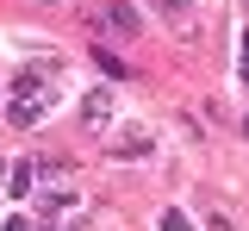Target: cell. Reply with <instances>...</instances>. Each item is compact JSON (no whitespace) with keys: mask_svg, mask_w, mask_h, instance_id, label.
Wrapping results in <instances>:
<instances>
[{"mask_svg":"<svg viewBox=\"0 0 249 231\" xmlns=\"http://www.w3.org/2000/svg\"><path fill=\"white\" fill-rule=\"evenodd\" d=\"M44 106H50V88H13V94H6V119L25 132V125L44 119Z\"/></svg>","mask_w":249,"mask_h":231,"instance_id":"cell-1","label":"cell"},{"mask_svg":"<svg viewBox=\"0 0 249 231\" xmlns=\"http://www.w3.org/2000/svg\"><path fill=\"white\" fill-rule=\"evenodd\" d=\"M100 25H112L119 38H137V32H143L137 6H124V0H106V6H100Z\"/></svg>","mask_w":249,"mask_h":231,"instance_id":"cell-2","label":"cell"},{"mask_svg":"<svg viewBox=\"0 0 249 231\" xmlns=\"http://www.w3.org/2000/svg\"><path fill=\"white\" fill-rule=\"evenodd\" d=\"M150 6L168 19V25H187V19H193V0H150Z\"/></svg>","mask_w":249,"mask_h":231,"instance_id":"cell-3","label":"cell"},{"mask_svg":"<svg viewBox=\"0 0 249 231\" xmlns=\"http://www.w3.org/2000/svg\"><path fill=\"white\" fill-rule=\"evenodd\" d=\"M112 156H150V137H143V132H124V137H112Z\"/></svg>","mask_w":249,"mask_h":231,"instance_id":"cell-4","label":"cell"},{"mask_svg":"<svg viewBox=\"0 0 249 231\" xmlns=\"http://www.w3.org/2000/svg\"><path fill=\"white\" fill-rule=\"evenodd\" d=\"M31 181H37V163H13V188H6V194L25 200V194H31Z\"/></svg>","mask_w":249,"mask_h":231,"instance_id":"cell-5","label":"cell"},{"mask_svg":"<svg viewBox=\"0 0 249 231\" xmlns=\"http://www.w3.org/2000/svg\"><path fill=\"white\" fill-rule=\"evenodd\" d=\"M106 113H112V100H106V94H88V100H81V119H88V125H100Z\"/></svg>","mask_w":249,"mask_h":231,"instance_id":"cell-6","label":"cell"},{"mask_svg":"<svg viewBox=\"0 0 249 231\" xmlns=\"http://www.w3.org/2000/svg\"><path fill=\"white\" fill-rule=\"evenodd\" d=\"M93 63L106 69V75H124V63H119V57H112V50H100V44H93Z\"/></svg>","mask_w":249,"mask_h":231,"instance_id":"cell-7","label":"cell"},{"mask_svg":"<svg viewBox=\"0 0 249 231\" xmlns=\"http://www.w3.org/2000/svg\"><path fill=\"white\" fill-rule=\"evenodd\" d=\"M162 231H193V219H187V212H175V206H168V212H162Z\"/></svg>","mask_w":249,"mask_h":231,"instance_id":"cell-8","label":"cell"},{"mask_svg":"<svg viewBox=\"0 0 249 231\" xmlns=\"http://www.w3.org/2000/svg\"><path fill=\"white\" fill-rule=\"evenodd\" d=\"M237 69H243V88H249V32H243V57H237Z\"/></svg>","mask_w":249,"mask_h":231,"instance_id":"cell-9","label":"cell"},{"mask_svg":"<svg viewBox=\"0 0 249 231\" xmlns=\"http://www.w3.org/2000/svg\"><path fill=\"white\" fill-rule=\"evenodd\" d=\"M0 231H31V225H25V219H6V225H0Z\"/></svg>","mask_w":249,"mask_h":231,"instance_id":"cell-10","label":"cell"},{"mask_svg":"<svg viewBox=\"0 0 249 231\" xmlns=\"http://www.w3.org/2000/svg\"><path fill=\"white\" fill-rule=\"evenodd\" d=\"M243 137H249V119H243Z\"/></svg>","mask_w":249,"mask_h":231,"instance_id":"cell-11","label":"cell"},{"mask_svg":"<svg viewBox=\"0 0 249 231\" xmlns=\"http://www.w3.org/2000/svg\"><path fill=\"white\" fill-rule=\"evenodd\" d=\"M44 6H56V0H44Z\"/></svg>","mask_w":249,"mask_h":231,"instance_id":"cell-12","label":"cell"}]
</instances>
